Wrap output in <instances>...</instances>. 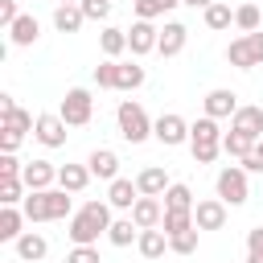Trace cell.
Here are the masks:
<instances>
[{
  "mask_svg": "<svg viewBox=\"0 0 263 263\" xmlns=\"http://www.w3.org/2000/svg\"><path fill=\"white\" fill-rule=\"evenodd\" d=\"M111 201H86L82 210H74V218H66V234L74 247H95L99 234L111 230Z\"/></svg>",
  "mask_w": 263,
  "mask_h": 263,
  "instance_id": "cell-1",
  "label": "cell"
},
{
  "mask_svg": "<svg viewBox=\"0 0 263 263\" xmlns=\"http://www.w3.org/2000/svg\"><path fill=\"white\" fill-rule=\"evenodd\" d=\"M222 127H218V119H210V115H201L197 123H189V148H193V160L197 164H214L218 156H222Z\"/></svg>",
  "mask_w": 263,
  "mask_h": 263,
  "instance_id": "cell-2",
  "label": "cell"
},
{
  "mask_svg": "<svg viewBox=\"0 0 263 263\" xmlns=\"http://www.w3.org/2000/svg\"><path fill=\"white\" fill-rule=\"evenodd\" d=\"M115 123H119V136H123L127 144H144V140L152 136V123H156V119H148V111H144L136 99H123V103L115 107Z\"/></svg>",
  "mask_w": 263,
  "mask_h": 263,
  "instance_id": "cell-3",
  "label": "cell"
},
{
  "mask_svg": "<svg viewBox=\"0 0 263 263\" xmlns=\"http://www.w3.org/2000/svg\"><path fill=\"white\" fill-rule=\"evenodd\" d=\"M58 115L66 119V127H86V123L95 119V99H90V90H86V86H70V90L62 95Z\"/></svg>",
  "mask_w": 263,
  "mask_h": 263,
  "instance_id": "cell-4",
  "label": "cell"
},
{
  "mask_svg": "<svg viewBox=\"0 0 263 263\" xmlns=\"http://www.w3.org/2000/svg\"><path fill=\"white\" fill-rule=\"evenodd\" d=\"M247 168L242 164H226L222 173H218V181H214V189H218V197L226 201V205H242L247 197H251V185H247Z\"/></svg>",
  "mask_w": 263,
  "mask_h": 263,
  "instance_id": "cell-5",
  "label": "cell"
},
{
  "mask_svg": "<svg viewBox=\"0 0 263 263\" xmlns=\"http://www.w3.org/2000/svg\"><path fill=\"white\" fill-rule=\"evenodd\" d=\"M152 136H156L164 148H181V144H189V123H185L177 111H164V115L152 123Z\"/></svg>",
  "mask_w": 263,
  "mask_h": 263,
  "instance_id": "cell-6",
  "label": "cell"
},
{
  "mask_svg": "<svg viewBox=\"0 0 263 263\" xmlns=\"http://www.w3.org/2000/svg\"><path fill=\"white\" fill-rule=\"evenodd\" d=\"M33 140H37L41 148H62V144H66V119L53 115V111H41L37 123H33Z\"/></svg>",
  "mask_w": 263,
  "mask_h": 263,
  "instance_id": "cell-7",
  "label": "cell"
},
{
  "mask_svg": "<svg viewBox=\"0 0 263 263\" xmlns=\"http://www.w3.org/2000/svg\"><path fill=\"white\" fill-rule=\"evenodd\" d=\"M226 201L222 197H201L197 205H193V222H197V230H222L226 226Z\"/></svg>",
  "mask_w": 263,
  "mask_h": 263,
  "instance_id": "cell-8",
  "label": "cell"
},
{
  "mask_svg": "<svg viewBox=\"0 0 263 263\" xmlns=\"http://www.w3.org/2000/svg\"><path fill=\"white\" fill-rule=\"evenodd\" d=\"M160 45V29L152 25V21H132V29H127V49L136 53V58H144V53H152Z\"/></svg>",
  "mask_w": 263,
  "mask_h": 263,
  "instance_id": "cell-9",
  "label": "cell"
},
{
  "mask_svg": "<svg viewBox=\"0 0 263 263\" xmlns=\"http://www.w3.org/2000/svg\"><path fill=\"white\" fill-rule=\"evenodd\" d=\"M201 107H205L210 119H234V111H238V95L226 90V86H214V90L201 99Z\"/></svg>",
  "mask_w": 263,
  "mask_h": 263,
  "instance_id": "cell-10",
  "label": "cell"
},
{
  "mask_svg": "<svg viewBox=\"0 0 263 263\" xmlns=\"http://www.w3.org/2000/svg\"><path fill=\"white\" fill-rule=\"evenodd\" d=\"M12 251H16L21 263H45V255H49V238L37 234V230H25V234L12 242Z\"/></svg>",
  "mask_w": 263,
  "mask_h": 263,
  "instance_id": "cell-11",
  "label": "cell"
},
{
  "mask_svg": "<svg viewBox=\"0 0 263 263\" xmlns=\"http://www.w3.org/2000/svg\"><path fill=\"white\" fill-rule=\"evenodd\" d=\"M230 132H238V136L259 144L263 140V107H238L234 119H230Z\"/></svg>",
  "mask_w": 263,
  "mask_h": 263,
  "instance_id": "cell-12",
  "label": "cell"
},
{
  "mask_svg": "<svg viewBox=\"0 0 263 263\" xmlns=\"http://www.w3.org/2000/svg\"><path fill=\"white\" fill-rule=\"evenodd\" d=\"M21 181L29 185V189H53L58 185V164H49V160H29L25 164V173H21Z\"/></svg>",
  "mask_w": 263,
  "mask_h": 263,
  "instance_id": "cell-13",
  "label": "cell"
},
{
  "mask_svg": "<svg viewBox=\"0 0 263 263\" xmlns=\"http://www.w3.org/2000/svg\"><path fill=\"white\" fill-rule=\"evenodd\" d=\"M168 185H173V181H168V173H164L160 164H148V168L136 173V189H140V197H164Z\"/></svg>",
  "mask_w": 263,
  "mask_h": 263,
  "instance_id": "cell-14",
  "label": "cell"
},
{
  "mask_svg": "<svg viewBox=\"0 0 263 263\" xmlns=\"http://www.w3.org/2000/svg\"><path fill=\"white\" fill-rule=\"evenodd\" d=\"M185 41H189V29H185L181 21H164V29H160V45H156V53H160V58H177V53L185 49Z\"/></svg>",
  "mask_w": 263,
  "mask_h": 263,
  "instance_id": "cell-15",
  "label": "cell"
},
{
  "mask_svg": "<svg viewBox=\"0 0 263 263\" xmlns=\"http://www.w3.org/2000/svg\"><path fill=\"white\" fill-rule=\"evenodd\" d=\"M86 168H90V177H99V181H115L119 177V156L111 152V148H95L90 156H86Z\"/></svg>",
  "mask_w": 263,
  "mask_h": 263,
  "instance_id": "cell-16",
  "label": "cell"
},
{
  "mask_svg": "<svg viewBox=\"0 0 263 263\" xmlns=\"http://www.w3.org/2000/svg\"><path fill=\"white\" fill-rule=\"evenodd\" d=\"M107 201H111V210H127V214H132V205L140 201L136 181H132V177H115V181L107 185Z\"/></svg>",
  "mask_w": 263,
  "mask_h": 263,
  "instance_id": "cell-17",
  "label": "cell"
},
{
  "mask_svg": "<svg viewBox=\"0 0 263 263\" xmlns=\"http://www.w3.org/2000/svg\"><path fill=\"white\" fill-rule=\"evenodd\" d=\"M37 37H41V21H37L33 12H21V16H16V25L8 29V41H12L16 49H25V45H37Z\"/></svg>",
  "mask_w": 263,
  "mask_h": 263,
  "instance_id": "cell-18",
  "label": "cell"
},
{
  "mask_svg": "<svg viewBox=\"0 0 263 263\" xmlns=\"http://www.w3.org/2000/svg\"><path fill=\"white\" fill-rule=\"evenodd\" d=\"M160 218H164L160 197H140V201L132 205V222H136L140 230H156V226H160Z\"/></svg>",
  "mask_w": 263,
  "mask_h": 263,
  "instance_id": "cell-19",
  "label": "cell"
},
{
  "mask_svg": "<svg viewBox=\"0 0 263 263\" xmlns=\"http://www.w3.org/2000/svg\"><path fill=\"white\" fill-rule=\"evenodd\" d=\"M99 49H103V58L119 62V58L127 53V29H115V25H107V29L99 33Z\"/></svg>",
  "mask_w": 263,
  "mask_h": 263,
  "instance_id": "cell-20",
  "label": "cell"
},
{
  "mask_svg": "<svg viewBox=\"0 0 263 263\" xmlns=\"http://www.w3.org/2000/svg\"><path fill=\"white\" fill-rule=\"evenodd\" d=\"M86 185H90V168H86V164H62V168H58V189L82 193Z\"/></svg>",
  "mask_w": 263,
  "mask_h": 263,
  "instance_id": "cell-21",
  "label": "cell"
},
{
  "mask_svg": "<svg viewBox=\"0 0 263 263\" xmlns=\"http://www.w3.org/2000/svg\"><path fill=\"white\" fill-rule=\"evenodd\" d=\"M25 222H29L25 210H16V205H0V242H16V238L25 234V230H21Z\"/></svg>",
  "mask_w": 263,
  "mask_h": 263,
  "instance_id": "cell-22",
  "label": "cell"
},
{
  "mask_svg": "<svg viewBox=\"0 0 263 263\" xmlns=\"http://www.w3.org/2000/svg\"><path fill=\"white\" fill-rule=\"evenodd\" d=\"M136 251L144 255V259H160L164 251H168V234L156 226V230H140V238H136Z\"/></svg>",
  "mask_w": 263,
  "mask_h": 263,
  "instance_id": "cell-23",
  "label": "cell"
},
{
  "mask_svg": "<svg viewBox=\"0 0 263 263\" xmlns=\"http://www.w3.org/2000/svg\"><path fill=\"white\" fill-rule=\"evenodd\" d=\"M82 21H86V16H82L78 4H58V8H53V29H58V33H78Z\"/></svg>",
  "mask_w": 263,
  "mask_h": 263,
  "instance_id": "cell-24",
  "label": "cell"
},
{
  "mask_svg": "<svg viewBox=\"0 0 263 263\" xmlns=\"http://www.w3.org/2000/svg\"><path fill=\"white\" fill-rule=\"evenodd\" d=\"M193 189L185 185V181H173L168 189H164V210H185V214H193Z\"/></svg>",
  "mask_w": 263,
  "mask_h": 263,
  "instance_id": "cell-25",
  "label": "cell"
},
{
  "mask_svg": "<svg viewBox=\"0 0 263 263\" xmlns=\"http://www.w3.org/2000/svg\"><path fill=\"white\" fill-rule=\"evenodd\" d=\"M136 238H140V226L132 222V214H127V218H115L111 230H107V242H111V247H132Z\"/></svg>",
  "mask_w": 263,
  "mask_h": 263,
  "instance_id": "cell-26",
  "label": "cell"
},
{
  "mask_svg": "<svg viewBox=\"0 0 263 263\" xmlns=\"http://www.w3.org/2000/svg\"><path fill=\"white\" fill-rule=\"evenodd\" d=\"M226 62H230L234 70H255V53H251V41H247V37H234V41L226 45Z\"/></svg>",
  "mask_w": 263,
  "mask_h": 263,
  "instance_id": "cell-27",
  "label": "cell"
},
{
  "mask_svg": "<svg viewBox=\"0 0 263 263\" xmlns=\"http://www.w3.org/2000/svg\"><path fill=\"white\" fill-rule=\"evenodd\" d=\"M201 21H205V29H214V33H222V29H230V25H234V8L218 0V4H210V8L201 12Z\"/></svg>",
  "mask_w": 263,
  "mask_h": 263,
  "instance_id": "cell-28",
  "label": "cell"
},
{
  "mask_svg": "<svg viewBox=\"0 0 263 263\" xmlns=\"http://www.w3.org/2000/svg\"><path fill=\"white\" fill-rule=\"evenodd\" d=\"M33 123H37V119H33L29 111H21V107H4V111H0V127H4V132H21V136H25V132H33Z\"/></svg>",
  "mask_w": 263,
  "mask_h": 263,
  "instance_id": "cell-29",
  "label": "cell"
},
{
  "mask_svg": "<svg viewBox=\"0 0 263 263\" xmlns=\"http://www.w3.org/2000/svg\"><path fill=\"white\" fill-rule=\"evenodd\" d=\"M21 210H25L29 222H49V197H45V189H41V193L29 189V197L21 201Z\"/></svg>",
  "mask_w": 263,
  "mask_h": 263,
  "instance_id": "cell-30",
  "label": "cell"
},
{
  "mask_svg": "<svg viewBox=\"0 0 263 263\" xmlns=\"http://www.w3.org/2000/svg\"><path fill=\"white\" fill-rule=\"evenodd\" d=\"M181 0H132V8H136V21H156V16H164V12H173Z\"/></svg>",
  "mask_w": 263,
  "mask_h": 263,
  "instance_id": "cell-31",
  "label": "cell"
},
{
  "mask_svg": "<svg viewBox=\"0 0 263 263\" xmlns=\"http://www.w3.org/2000/svg\"><path fill=\"white\" fill-rule=\"evenodd\" d=\"M95 86H99V90H119V62L103 58V62L95 66Z\"/></svg>",
  "mask_w": 263,
  "mask_h": 263,
  "instance_id": "cell-32",
  "label": "cell"
},
{
  "mask_svg": "<svg viewBox=\"0 0 263 263\" xmlns=\"http://www.w3.org/2000/svg\"><path fill=\"white\" fill-rule=\"evenodd\" d=\"M222 152L234 156V160H247V156L255 152V140H247V136H238V132H226V136H222Z\"/></svg>",
  "mask_w": 263,
  "mask_h": 263,
  "instance_id": "cell-33",
  "label": "cell"
},
{
  "mask_svg": "<svg viewBox=\"0 0 263 263\" xmlns=\"http://www.w3.org/2000/svg\"><path fill=\"white\" fill-rule=\"evenodd\" d=\"M259 21H263V16H259V4L247 0V4L234 8V29H242V33H259Z\"/></svg>",
  "mask_w": 263,
  "mask_h": 263,
  "instance_id": "cell-34",
  "label": "cell"
},
{
  "mask_svg": "<svg viewBox=\"0 0 263 263\" xmlns=\"http://www.w3.org/2000/svg\"><path fill=\"white\" fill-rule=\"evenodd\" d=\"M144 78H148V70L140 62H119V90H136V86H144Z\"/></svg>",
  "mask_w": 263,
  "mask_h": 263,
  "instance_id": "cell-35",
  "label": "cell"
},
{
  "mask_svg": "<svg viewBox=\"0 0 263 263\" xmlns=\"http://www.w3.org/2000/svg\"><path fill=\"white\" fill-rule=\"evenodd\" d=\"M197 222H193V214H185V210H164V218H160V230L164 234H181V230H193Z\"/></svg>",
  "mask_w": 263,
  "mask_h": 263,
  "instance_id": "cell-36",
  "label": "cell"
},
{
  "mask_svg": "<svg viewBox=\"0 0 263 263\" xmlns=\"http://www.w3.org/2000/svg\"><path fill=\"white\" fill-rule=\"evenodd\" d=\"M29 197V185L21 181V177H12V181H0V205H21Z\"/></svg>",
  "mask_w": 263,
  "mask_h": 263,
  "instance_id": "cell-37",
  "label": "cell"
},
{
  "mask_svg": "<svg viewBox=\"0 0 263 263\" xmlns=\"http://www.w3.org/2000/svg\"><path fill=\"white\" fill-rule=\"evenodd\" d=\"M197 234H201L197 226L193 230H181V234H168V251L173 255H193L197 251Z\"/></svg>",
  "mask_w": 263,
  "mask_h": 263,
  "instance_id": "cell-38",
  "label": "cell"
},
{
  "mask_svg": "<svg viewBox=\"0 0 263 263\" xmlns=\"http://www.w3.org/2000/svg\"><path fill=\"white\" fill-rule=\"evenodd\" d=\"M242 263H263V226L247 230V259Z\"/></svg>",
  "mask_w": 263,
  "mask_h": 263,
  "instance_id": "cell-39",
  "label": "cell"
},
{
  "mask_svg": "<svg viewBox=\"0 0 263 263\" xmlns=\"http://www.w3.org/2000/svg\"><path fill=\"white\" fill-rule=\"evenodd\" d=\"M78 8H82L86 21H107V16H111V0H82Z\"/></svg>",
  "mask_w": 263,
  "mask_h": 263,
  "instance_id": "cell-40",
  "label": "cell"
},
{
  "mask_svg": "<svg viewBox=\"0 0 263 263\" xmlns=\"http://www.w3.org/2000/svg\"><path fill=\"white\" fill-rule=\"evenodd\" d=\"M21 173H25V164L16 160V152H0V181H12Z\"/></svg>",
  "mask_w": 263,
  "mask_h": 263,
  "instance_id": "cell-41",
  "label": "cell"
},
{
  "mask_svg": "<svg viewBox=\"0 0 263 263\" xmlns=\"http://www.w3.org/2000/svg\"><path fill=\"white\" fill-rule=\"evenodd\" d=\"M66 263H103V259H99V247H70Z\"/></svg>",
  "mask_w": 263,
  "mask_h": 263,
  "instance_id": "cell-42",
  "label": "cell"
},
{
  "mask_svg": "<svg viewBox=\"0 0 263 263\" xmlns=\"http://www.w3.org/2000/svg\"><path fill=\"white\" fill-rule=\"evenodd\" d=\"M16 16H21L16 0H0V25H4V29H12V25H16Z\"/></svg>",
  "mask_w": 263,
  "mask_h": 263,
  "instance_id": "cell-43",
  "label": "cell"
},
{
  "mask_svg": "<svg viewBox=\"0 0 263 263\" xmlns=\"http://www.w3.org/2000/svg\"><path fill=\"white\" fill-rule=\"evenodd\" d=\"M21 140H25L21 132H4V127H0V152H16V148H21Z\"/></svg>",
  "mask_w": 263,
  "mask_h": 263,
  "instance_id": "cell-44",
  "label": "cell"
},
{
  "mask_svg": "<svg viewBox=\"0 0 263 263\" xmlns=\"http://www.w3.org/2000/svg\"><path fill=\"white\" fill-rule=\"evenodd\" d=\"M247 41H251V53H255V66H263V29L259 33H242Z\"/></svg>",
  "mask_w": 263,
  "mask_h": 263,
  "instance_id": "cell-45",
  "label": "cell"
},
{
  "mask_svg": "<svg viewBox=\"0 0 263 263\" xmlns=\"http://www.w3.org/2000/svg\"><path fill=\"white\" fill-rule=\"evenodd\" d=\"M238 164H242V168H247V173H263V160H259V156H255V152H251V156H247V160H238Z\"/></svg>",
  "mask_w": 263,
  "mask_h": 263,
  "instance_id": "cell-46",
  "label": "cell"
},
{
  "mask_svg": "<svg viewBox=\"0 0 263 263\" xmlns=\"http://www.w3.org/2000/svg\"><path fill=\"white\" fill-rule=\"evenodd\" d=\"M181 4H189V8H201V12H205V8H210V4H218V0H181Z\"/></svg>",
  "mask_w": 263,
  "mask_h": 263,
  "instance_id": "cell-47",
  "label": "cell"
},
{
  "mask_svg": "<svg viewBox=\"0 0 263 263\" xmlns=\"http://www.w3.org/2000/svg\"><path fill=\"white\" fill-rule=\"evenodd\" d=\"M255 156H259V160H263V140H259V144H255Z\"/></svg>",
  "mask_w": 263,
  "mask_h": 263,
  "instance_id": "cell-48",
  "label": "cell"
},
{
  "mask_svg": "<svg viewBox=\"0 0 263 263\" xmlns=\"http://www.w3.org/2000/svg\"><path fill=\"white\" fill-rule=\"evenodd\" d=\"M53 4H82V0H53Z\"/></svg>",
  "mask_w": 263,
  "mask_h": 263,
  "instance_id": "cell-49",
  "label": "cell"
}]
</instances>
